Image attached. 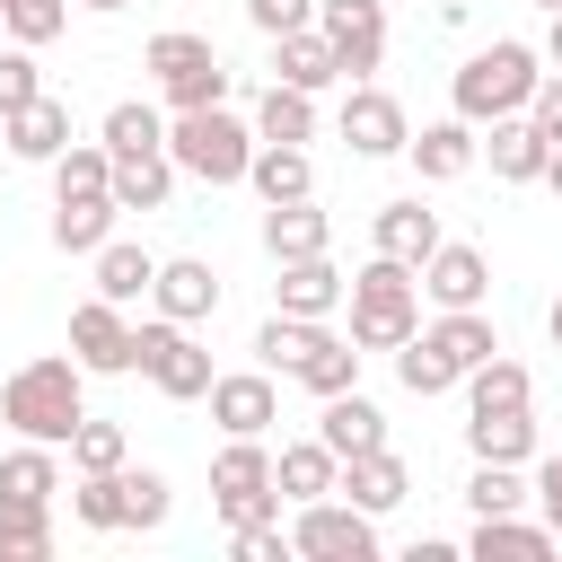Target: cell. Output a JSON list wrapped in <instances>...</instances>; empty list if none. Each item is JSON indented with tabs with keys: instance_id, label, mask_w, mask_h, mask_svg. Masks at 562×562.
I'll return each instance as SVG.
<instances>
[{
	"instance_id": "cell-19",
	"label": "cell",
	"mask_w": 562,
	"mask_h": 562,
	"mask_svg": "<svg viewBox=\"0 0 562 562\" xmlns=\"http://www.w3.org/2000/svg\"><path fill=\"white\" fill-rule=\"evenodd\" d=\"M325 246H334V220L316 211V193H307V202H263V255H272V263L325 255Z\"/></svg>"
},
{
	"instance_id": "cell-7",
	"label": "cell",
	"mask_w": 562,
	"mask_h": 562,
	"mask_svg": "<svg viewBox=\"0 0 562 562\" xmlns=\"http://www.w3.org/2000/svg\"><path fill=\"white\" fill-rule=\"evenodd\" d=\"M132 369H140V378H149L167 404H202V395H211V378H220V369H211V351H202V342H193L176 316L132 325Z\"/></svg>"
},
{
	"instance_id": "cell-6",
	"label": "cell",
	"mask_w": 562,
	"mask_h": 562,
	"mask_svg": "<svg viewBox=\"0 0 562 562\" xmlns=\"http://www.w3.org/2000/svg\"><path fill=\"white\" fill-rule=\"evenodd\" d=\"M149 79H158V97H167L176 114H193V105H228V61H220V44L193 35V26L149 35Z\"/></svg>"
},
{
	"instance_id": "cell-36",
	"label": "cell",
	"mask_w": 562,
	"mask_h": 562,
	"mask_svg": "<svg viewBox=\"0 0 562 562\" xmlns=\"http://www.w3.org/2000/svg\"><path fill=\"white\" fill-rule=\"evenodd\" d=\"M228 492H272V457H263V439H228V448L211 457V501H228Z\"/></svg>"
},
{
	"instance_id": "cell-32",
	"label": "cell",
	"mask_w": 562,
	"mask_h": 562,
	"mask_svg": "<svg viewBox=\"0 0 562 562\" xmlns=\"http://www.w3.org/2000/svg\"><path fill=\"white\" fill-rule=\"evenodd\" d=\"M167 193H176V158H167V149L114 158V202H123V211H167Z\"/></svg>"
},
{
	"instance_id": "cell-45",
	"label": "cell",
	"mask_w": 562,
	"mask_h": 562,
	"mask_svg": "<svg viewBox=\"0 0 562 562\" xmlns=\"http://www.w3.org/2000/svg\"><path fill=\"white\" fill-rule=\"evenodd\" d=\"M44 97V70H35V44H0V114L35 105Z\"/></svg>"
},
{
	"instance_id": "cell-26",
	"label": "cell",
	"mask_w": 562,
	"mask_h": 562,
	"mask_svg": "<svg viewBox=\"0 0 562 562\" xmlns=\"http://www.w3.org/2000/svg\"><path fill=\"white\" fill-rule=\"evenodd\" d=\"M316 342H325V316H281V307H272V316L255 325V360H263V369H281V378H299Z\"/></svg>"
},
{
	"instance_id": "cell-30",
	"label": "cell",
	"mask_w": 562,
	"mask_h": 562,
	"mask_svg": "<svg viewBox=\"0 0 562 562\" xmlns=\"http://www.w3.org/2000/svg\"><path fill=\"white\" fill-rule=\"evenodd\" d=\"M149 281H158V255L123 246V237H105V246H97V299L132 307V299H149Z\"/></svg>"
},
{
	"instance_id": "cell-13",
	"label": "cell",
	"mask_w": 562,
	"mask_h": 562,
	"mask_svg": "<svg viewBox=\"0 0 562 562\" xmlns=\"http://www.w3.org/2000/svg\"><path fill=\"white\" fill-rule=\"evenodd\" d=\"M422 299H430V307H483V299H492L483 246H448V237H439V255L422 263Z\"/></svg>"
},
{
	"instance_id": "cell-10",
	"label": "cell",
	"mask_w": 562,
	"mask_h": 562,
	"mask_svg": "<svg viewBox=\"0 0 562 562\" xmlns=\"http://www.w3.org/2000/svg\"><path fill=\"white\" fill-rule=\"evenodd\" d=\"M342 140H351V158H404L413 123H404V105H395L386 88L351 79V97H342Z\"/></svg>"
},
{
	"instance_id": "cell-8",
	"label": "cell",
	"mask_w": 562,
	"mask_h": 562,
	"mask_svg": "<svg viewBox=\"0 0 562 562\" xmlns=\"http://www.w3.org/2000/svg\"><path fill=\"white\" fill-rule=\"evenodd\" d=\"M290 544L307 553V562H369L378 553V518L360 509V501H299V518H290Z\"/></svg>"
},
{
	"instance_id": "cell-29",
	"label": "cell",
	"mask_w": 562,
	"mask_h": 562,
	"mask_svg": "<svg viewBox=\"0 0 562 562\" xmlns=\"http://www.w3.org/2000/svg\"><path fill=\"white\" fill-rule=\"evenodd\" d=\"M553 544H562V536H553L544 518H518V509H509V518H474V562H492V553H509V562H544Z\"/></svg>"
},
{
	"instance_id": "cell-12",
	"label": "cell",
	"mask_w": 562,
	"mask_h": 562,
	"mask_svg": "<svg viewBox=\"0 0 562 562\" xmlns=\"http://www.w3.org/2000/svg\"><path fill=\"white\" fill-rule=\"evenodd\" d=\"M211 422L228 439H263L281 422V395H272V369H237V378H211Z\"/></svg>"
},
{
	"instance_id": "cell-53",
	"label": "cell",
	"mask_w": 562,
	"mask_h": 562,
	"mask_svg": "<svg viewBox=\"0 0 562 562\" xmlns=\"http://www.w3.org/2000/svg\"><path fill=\"white\" fill-rule=\"evenodd\" d=\"M536 9H544V18H553V9H562V0H536Z\"/></svg>"
},
{
	"instance_id": "cell-4",
	"label": "cell",
	"mask_w": 562,
	"mask_h": 562,
	"mask_svg": "<svg viewBox=\"0 0 562 562\" xmlns=\"http://www.w3.org/2000/svg\"><path fill=\"white\" fill-rule=\"evenodd\" d=\"M413 334H422V272L395 263V255L360 263L351 272V342L360 351H404Z\"/></svg>"
},
{
	"instance_id": "cell-14",
	"label": "cell",
	"mask_w": 562,
	"mask_h": 562,
	"mask_svg": "<svg viewBox=\"0 0 562 562\" xmlns=\"http://www.w3.org/2000/svg\"><path fill=\"white\" fill-rule=\"evenodd\" d=\"M149 299H158V316L202 325V316L220 307V272H211L202 255H167V263H158V281H149Z\"/></svg>"
},
{
	"instance_id": "cell-43",
	"label": "cell",
	"mask_w": 562,
	"mask_h": 562,
	"mask_svg": "<svg viewBox=\"0 0 562 562\" xmlns=\"http://www.w3.org/2000/svg\"><path fill=\"white\" fill-rule=\"evenodd\" d=\"M167 474H149V465H123V527H167Z\"/></svg>"
},
{
	"instance_id": "cell-20",
	"label": "cell",
	"mask_w": 562,
	"mask_h": 562,
	"mask_svg": "<svg viewBox=\"0 0 562 562\" xmlns=\"http://www.w3.org/2000/svg\"><path fill=\"white\" fill-rule=\"evenodd\" d=\"M369 228H378V255H395V263H413V272H422V263L439 255V211H422V193L386 202V211H378Z\"/></svg>"
},
{
	"instance_id": "cell-27",
	"label": "cell",
	"mask_w": 562,
	"mask_h": 562,
	"mask_svg": "<svg viewBox=\"0 0 562 562\" xmlns=\"http://www.w3.org/2000/svg\"><path fill=\"white\" fill-rule=\"evenodd\" d=\"M527 404H536V378H527L518 360L492 351V360L465 369V413H527Z\"/></svg>"
},
{
	"instance_id": "cell-34",
	"label": "cell",
	"mask_w": 562,
	"mask_h": 562,
	"mask_svg": "<svg viewBox=\"0 0 562 562\" xmlns=\"http://www.w3.org/2000/svg\"><path fill=\"white\" fill-rule=\"evenodd\" d=\"M255 140H316V97L307 88H263V105H255Z\"/></svg>"
},
{
	"instance_id": "cell-2",
	"label": "cell",
	"mask_w": 562,
	"mask_h": 562,
	"mask_svg": "<svg viewBox=\"0 0 562 562\" xmlns=\"http://www.w3.org/2000/svg\"><path fill=\"white\" fill-rule=\"evenodd\" d=\"M492 351H501V334H492L483 307H439V325H422V334L395 351V378H404L413 395H448V386H465V369L492 360Z\"/></svg>"
},
{
	"instance_id": "cell-35",
	"label": "cell",
	"mask_w": 562,
	"mask_h": 562,
	"mask_svg": "<svg viewBox=\"0 0 562 562\" xmlns=\"http://www.w3.org/2000/svg\"><path fill=\"white\" fill-rule=\"evenodd\" d=\"M61 492V457L44 439H26L18 457H0V501H53Z\"/></svg>"
},
{
	"instance_id": "cell-22",
	"label": "cell",
	"mask_w": 562,
	"mask_h": 562,
	"mask_svg": "<svg viewBox=\"0 0 562 562\" xmlns=\"http://www.w3.org/2000/svg\"><path fill=\"white\" fill-rule=\"evenodd\" d=\"M342 501H360L369 518H386L404 492H413V474H404V457L395 448H369V457H342V483H334Z\"/></svg>"
},
{
	"instance_id": "cell-48",
	"label": "cell",
	"mask_w": 562,
	"mask_h": 562,
	"mask_svg": "<svg viewBox=\"0 0 562 562\" xmlns=\"http://www.w3.org/2000/svg\"><path fill=\"white\" fill-rule=\"evenodd\" d=\"M527 492H536V509H544V527L562 536V448H553V457L536 465V483H527Z\"/></svg>"
},
{
	"instance_id": "cell-38",
	"label": "cell",
	"mask_w": 562,
	"mask_h": 562,
	"mask_svg": "<svg viewBox=\"0 0 562 562\" xmlns=\"http://www.w3.org/2000/svg\"><path fill=\"white\" fill-rule=\"evenodd\" d=\"M299 386L325 404V395H342V386H360V342H342V334H325L316 351H307V369H299Z\"/></svg>"
},
{
	"instance_id": "cell-9",
	"label": "cell",
	"mask_w": 562,
	"mask_h": 562,
	"mask_svg": "<svg viewBox=\"0 0 562 562\" xmlns=\"http://www.w3.org/2000/svg\"><path fill=\"white\" fill-rule=\"evenodd\" d=\"M316 26L342 53V79H369L386 61V0H316Z\"/></svg>"
},
{
	"instance_id": "cell-51",
	"label": "cell",
	"mask_w": 562,
	"mask_h": 562,
	"mask_svg": "<svg viewBox=\"0 0 562 562\" xmlns=\"http://www.w3.org/2000/svg\"><path fill=\"white\" fill-rule=\"evenodd\" d=\"M544 334H553V351H562V299H553V307H544Z\"/></svg>"
},
{
	"instance_id": "cell-11",
	"label": "cell",
	"mask_w": 562,
	"mask_h": 562,
	"mask_svg": "<svg viewBox=\"0 0 562 562\" xmlns=\"http://www.w3.org/2000/svg\"><path fill=\"white\" fill-rule=\"evenodd\" d=\"M70 360H79L88 378H132V325H123L114 299L70 307Z\"/></svg>"
},
{
	"instance_id": "cell-1",
	"label": "cell",
	"mask_w": 562,
	"mask_h": 562,
	"mask_svg": "<svg viewBox=\"0 0 562 562\" xmlns=\"http://www.w3.org/2000/svg\"><path fill=\"white\" fill-rule=\"evenodd\" d=\"M0 422H9L18 439L70 448V430L88 422V369H79V360H61V351H44V360L9 369V386H0Z\"/></svg>"
},
{
	"instance_id": "cell-21",
	"label": "cell",
	"mask_w": 562,
	"mask_h": 562,
	"mask_svg": "<svg viewBox=\"0 0 562 562\" xmlns=\"http://www.w3.org/2000/svg\"><path fill=\"white\" fill-rule=\"evenodd\" d=\"M316 439H325L334 457H369V448H386V413H378L360 386H342V395H325V422H316Z\"/></svg>"
},
{
	"instance_id": "cell-42",
	"label": "cell",
	"mask_w": 562,
	"mask_h": 562,
	"mask_svg": "<svg viewBox=\"0 0 562 562\" xmlns=\"http://www.w3.org/2000/svg\"><path fill=\"white\" fill-rule=\"evenodd\" d=\"M518 501H536V492L518 483V465H474V483H465V509H474V518H509Z\"/></svg>"
},
{
	"instance_id": "cell-18",
	"label": "cell",
	"mask_w": 562,
	"mask_h": 562,
	"mask_svg": "<svg viewBox=\"0 0 562 562\" xmlns=\"http://www.w3.org/2000/svg\"><path fill=\"white\" fill-rule=\"evenodd\" d=\"M114 220H123L114 193H53V246L61 255H97L114 237Z\"/></svg>"
},
{
	"instance_id": "cell-3",
	"label": "cell",
	"mask_w": 562,
	"mask_h": 562,
	"mask_svg": "<svg viewBox=\"0 0 562 562\" xmlns=\"http://www.w3.org/2000/svg\"><path fill=\"white\" fill-rule=\"evenodd\" d=\"M544 53L536 44H518V35H501V44H483V53H465L457 61V79H448V97H457V114L465 123H501V114H527V97H536V70Z\"/></svg>"
},
{
	"instance_id": "cell-23",
	"label": "cell",
	"mask_w": 562,
	"mask_h": 562,
	"mask_svg": "<svg viewBox=\"0 0 562 562\" xmlns=\"http://www.w3.org/2000/svg\"><path fill=\"white\" fill-rule=\"evenodd\" d=\"M483 158H492V176H501V184H536V176H544V158H553V140H544L527 114H501V123H492V140H483Z\"/></svg>"
},
{
	"instance_id": "cell-25",
	"label": "cell",
	"mask_w": 562,
	"mask_h": 562,
	"mask_svg": "<svg viewBox=\"0 0 562 562\" xmlns=\"http://www.w3.org/2000/svg\"><path fill=\"white\" fill-rule=\"evenodd\" d=\"M272 44H281V61H272V79H281V88H307V97H316V88H334V79H342V53L325 44V26L272 35Z\"/></svg>"
},
{
	"instance_id": "cell-49",
	"label": "cell",
	"mask_w": 562,
	"mask_h": 562,
	"mask_svg": "<svg viewBox=\"0 0 562 562\" xmlns=\"http://www.w3.org/2000/svg\"><path fill=\"white\" fill-rule=\"evenodd\" d=\"M544 61L562 70V9H553V26H544Z\"/></svg>"
},
{
	"instance_id": "cell-31",
	"label": "cell",
	"mask_w": 562,
	"mask_h": 562,
	"mask_svg": "<svg viewBox=\"0 0 562 562\" xmlns=\"http://www.w3.org/2000/svg\"><path fill=\"white\" fill-rule=\"evenodd\" d=\"M465 448H474V465H518L536 448V422L527 413H465Z\"/></svg>"
},
{
	"instance_id": "cell-44",
	"label": "cell",
	"mask_w": 562,
	"mask_h": 562,
	"mask_svg": "<svg viewBox=\"0 0 562 562\" xmlns=\"http://www.w3.org/2000/svg\"><path fill=\"white\" fill-rule=\"evenodd\" d=\"M0 26H9L18 44H53V35L70 26V0H0Z\"/></svg>"
},
{
	"instance_id": "cell-33",
	"label": "cell",
	"mask_w": 562,
	"mask_h": 562,
	"mask_svg": "<svg viewBox=\"0 0 562 562\" xmlns=\"http://www.w3.org/2000/svg\"><path fill=\"white\" fill-rule=\"evenodd\" d=\"M53 553V501H0V562H44Z\"/></svg>"
},
{
	"instance_id": "cell-16",
	"label": "cell",
	"mask_w": 562,
	"mask_h": 562,
	"mask_svg": "<svg viewBox=\"0 0 562 562\" xmlns=\"http://www.w3.org/2000/svg\"><path fill=\"white\" fill-rule=\"evenodd\" d=\"M404 158H413L430 184H457V176L483 158V140H474V123H465V114H448V123H422V132L404 140Z\"/></svg>"
},
{
	"instance_id": "cell-40",
	"label": "cell",
	"mask_w": 562,
	"mask_h": 562,
	"mask_svg": "<svg viewBox=\"0 0 562 562\" xmlns=\"http://www.w3.org/2000/svg\"><path fill=\"white\" fill-rule=\"evenodd\" d=\"M105 149H114V158H149V149H167L158 105H140V97H132V105H114V114H105Z\"/></svg>"
},
{
	"instance_id": "cell-17",
	"label": "cell",
	"mask_w": 562,
	"mask_h": 562,
	"mask_svg": "<svg viewBox=\"0 0 562 562\" xmlns=\"http://www.w3.org/2000/svg\"><path fill=\"white\" fill-rule=\"evenodd\" d=\"M272 299H281V316H334V307L351 299V281H342L325 255H290L281 281H272Z\"/></svg>"
},
{
	"instance_id": "cell-24",
	"label": "cell",
	"mask_w": 562,
	"mask_h": 562,
	"mask_svg": "<svg viewBox=\"0 0 562 562\" xmlns=\"http://www.w3.org/2000/svg\"><path fill=\"white\" fill-rule=\"evenodd\" d=\"M246 184H255L263 202H307V193H316L307 140H255V167H246Z\"/></svg>"
},
{
	"instance_id": "cell-39",
	"label": "cell",
	"mask_w": 562,
	"mask_h": 562,
	"mask_svg": "<svg viewBox=\"0 0 562 562\" xmlns=\"http://www.w3.org/2000/svg\"><path fill=\"white\" fill-rule=\"evenodd\" d=\"M70 518H79L88 536H114V527H123V465H114V474H79V483H70Z\"/></svg>"
},
{
	"instance_id": "cell-46",
	"label": "cell",
	"mask_w": 562,
	"mask_h": 562,
	"mask_svg": "<svg viewBox=\"0 0 562 562\" xmlns=\"http://www.w3.org/2000/svg\"><path fill=\"white\" fill-rule=\"evenodd\" d=\"M246 18L263 35H299V26H316V0H246Z\"/></svg>"
},
{
	"instance_id": "cell-37",
	"label": "cell",
	"mask_w": 562,
	"mask_h": 562,
	"mask_svg": "<svg viewBox=\"0 0 562 562\" xmlns=\"http://www.w3.org/2000/svg\"><path fill=\"white\" fill-rule=\"evenodd\" d=\"M53 193H114V149L105 140H70L53 158Z\"/></svg>"
},
{
	"instance_id": "cell-41",
	"label": "cell",
	"mask_w": 562,
	"mask_h": 562,
	"mask_svg": "<svg viewBox=\"0 0 562 562\" xmlns=\"http://www.w3.org/2000/svg\"><path fill=\"white\" fill-rule=\"evenodd\" d=\"M70 465H79V474H114V465H132L123 422H79V430H70Z\"/></svg>"
},
{
	"instance_id": "cell-28",
	"label": "cell",
	"mask_w": 562,
	"mask_h": 562,
	"mask_svg": "<svg viewBox=\"0 0 562 562\" xmlns=\"http://www.w3.org/2000/svg\"><path fill=\"white\" fill-rule=\"evenodd\" d=\"M272 483H281V501H325V492L342 483V457H334L325 439H299V448L272 457Z\"/></svg>"
},
{
	"instance_id": "cell-5",
	"label": "cell",
	"mask_w": 562,
	"mask_h": 562,
	"mask_svg": "<svg viewBox=\"0 0 562 562\" xmlns=\"http://www.w3.org/2000/svg\"><path fill=\"white\" fill-rule=\"evenodd\" d=\"M167 158H176L184 176H202V184H246V167H255V132H246L228 105H193V114L167 123Z\"/></svg>"
},
{
	"instance_id": "cell-47",
	"label": "cell",
	"mask_w": 562,
	"mask_h": 562,
	"mask_svg": "<svg viewBox=\"0 0 562 562\" xmlns=\"http://www.w3.org/2000/svg\"><path fill=\"white\" fill-rule=\"evenodd\" d=\"M527 123H536V132L562 149V70H544V79H536V97H527Z\"/></svg>"
},
{
	"instance_id": "cell-50",
	"label": "cell",
	"mask_w": 562,
	"mask_h": 562,
	"mask_svg": "<svg viewBox=\"0 0 562 562\" xmlns=\"http://www.w3.org/2000/svg\"><path fill=\"white\" fill-rule=\"evenodd\" d=\"M70 9H97V18H114V9H132V0H70Z\"/></svg>"
},
{
	"instance_id": "cell-52",
	"label": "cell",
	"mask_w": 562,
	"mask_h": 562,
	"mask_svg": "<svg viewBox=\"0 0 562 562\" xmlns=\"http://www.w3.org/2000/svg\"><path fill=\"white\" fill-rule=\"evenodd\" d=\"M544 184H553V193H562V149H553V158H544Z\"/></svg>"
},
{
	"instance_id": "cell-15",
	"label": "cell",
	"mask_w": 562,
	"mask_h": 562,
	"mask_svg": "<svg viewBox=\"0 0 562 562\" xmlns=\"http://www.w3.org/2000/svg\"><path fill=\"white\" fill-rule=\"evenodd\" d=\"M0 140H9L26 167H53V158L70 149V105H61V97H35V105L0 114Z\"/></svg>"
}]
</instances>
